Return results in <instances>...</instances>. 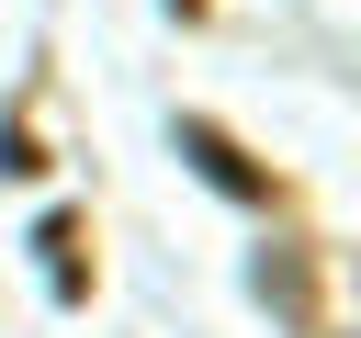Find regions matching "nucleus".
Returning a JSON list of instances; mask_svg holds the SVG:
<instances>
[{"mask_svg":"<svg viewBox=\"0 0 361 338\" xmlns=\"http://www.w3.org/2000/svg\"><path fill=\"white\" fill-rule=\"evenodd\" d=\"M180 158H192V169H203L214 192H237V203H271V169H248L226 124H203V113H192V124H180Z\"/></svg>","mask_w":361,"mask_h":338,"instance_id":"1","label":"nucleus"},{"mask_svg":"<svg viewBox=\"0 0 361 338\" xmlns=\"http://www.w3.org/2000/svg\"><path fill=\"white\" fill-rule=\"evenodd\" d=\"M45 270H56V293H79V225H45Z\"/></svg>","mask_w":361,"mask_h":338,"instance_id":"2","label":"nucleus"},{"mask_svg":"<svg viewBox=\"0 0 361 338\" xmlns=\"http://www.w3.org/2000/svg\"><path fill=\"white\" fill-rule=\"evenodd\" d=\"M180 11H203V0H180Z\"/></svg>","mask_w":361,"mask_h":338,"instance_id":"3","label":"nucleus"}]
</instances>
